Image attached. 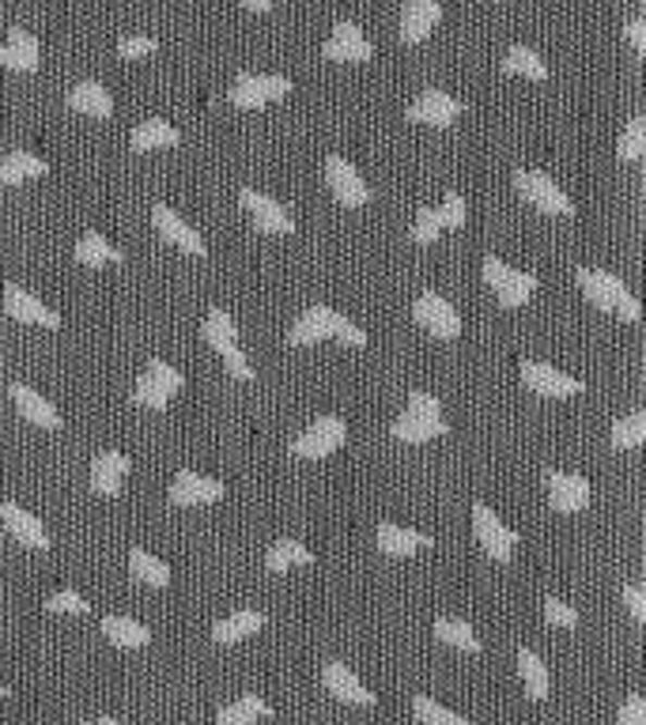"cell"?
<instances>
[{"instance_id": "f5cc1de1", "label": "cell", "mask_w": 646, "mask_h": 725, "mask_svg": "<svg viewBox=\"0 0 646 725\" xmlns=\"http://www.w3.org/2000/svg\"><path fill=\"white\" fill-rule=\"evenodd\" d=\"M273 4H276V0H243L246 12H269Z\"/></svg>"}, {"instance_id": "6da1fadb", "label": "cell", "mask_w": 646, "mask_h": 725, "mask_svg": "<svg viewBox=\"0 0 646 725\" xmlns=\"http://www.w3.org/2000/svg\"><path fill=\"white\" fill-rule=\"evenodd\" d=\"M345 340V345L352 348H363L367 345V333L359 329L356 322H348L345 314H337L333 307H325V302H318V307H310L307 314H299V322L291 325V333H287V345L295 348H307V345H318V340Z\"/></svg>"}, {"instance_id": "816d5d0a", "label": "cell", "mask_w": 646, "mask_h": 725, "mask_svg": "<svg viewBox=\"0 0 646 725\" xmlns=\"http://www.w3.org/2000/svg\"><path fill=\"white\" fill-rule=\"evenodd\" d=\"M628 42H632L635 53H646V20L628 23Z\"/></svg>"}, {"instance_id": "30bf717a", "label": "cell", "mask_w": 646, "mask_h": 725, "mask_svg": "<svg viewBox=\"0 0 646 725\" xmlns=\"http://www.w3.org/2000/svg\"><path fill=\"white\" fill-rule=\"evenodd\" d=\"M412 317H417L420 329H427L435 340H454L461 333V317L443 295L424 291L417 302H412Z\"/></svg>"}, {"instance_id": "d4e9b609", "label": "cell", "mask_w": 646, "mask_h": 725, "mask_svg": "<svg viewBox=\"0 0 646 725\" xmlns=\"http://www.w3.org/2000/svg\"><path fill=\"white\" fill-rule=\"evenodd\" d=\"M325 688H330L333 699L340 703H352V707H374V696L363 688V680L345 665V661H325Z\"/></svg>"}, {"instance_id": "f1b7e54d", "label": "cell", "mask_w": 646, "mask_h": 725, "mask_svg": "<svg viewBox=\"0 0 646 725\" xmlns=\"http://www.w3.org/2000/svg\"><path fill=\"white\" fill-rule=\"evenodd\" d=\"M129 145H133V151H159V148H174V145H182V133L174 129L171 122H163V117H148V122H140L137 129H133Z\"/></svg>"}, {"instance_id": "f907efd6", "label": "cell", "mask_w": 646, "mask_h": 725, "mask_svg": "<svg viewBox=\"0 0 646 725\" xmlns=\"http://www.w3.org/2000/svg\"><path fill=\"white\" fill-rule=\"evenodd\" d=\"M624 601H628V609H632L635 624H646V589L639 586V582H632V586L624 589Z\"/></svg>"}, {"instance_id": "681fc988", "label": "cell", "mask_w": 646, "mask_h": 725, "mask_svg": "<svg viewBox=\"0 0 646 725\" xmlns=\"http://www.w3.org/2000/svg\"><path fill=\"white\" fill-rule=\"evenodd\" d=\"M617 725H646V699L639 691H632L624 699V707L617 711Z\"/></svg>"}, {"instance_id": "f6af8a7d", "label": "cell", "mask_w": 646, "mask_h": 725, "mask_svg": "<svg viewBox=\"0 0 646 725\" xmlns=\"http://www.w3.org/2000/svg\"><path fill=\"white\" fill-rule=\"evenodd\" d=\"M159 50V42L156 38H148V35H129V38H122L117 42V58L122 61H140V58H148V53H156Z\"/></svg>"}, {"instance_id": "836d02e7", "label": "cell", "mask_w": 646, "mask_h": 725, "mask_svg": "<svg viewBox=\"0 0 646 725\" xmlns=\"http://www.w3.org/2000/svg\"><path fill=\"white\" fill-rule=\"evenodd\" d=\"M269 714H273V707H269L261 696H243V699H235V703H223L220 711H215V725H253L258 718H269Z\"/></svg>"}, {"instance_id": "603a6c76", "label": "cell", "mask_w": 646, "mask_h": 725, "mask_svg": "<svg viewBox=\"0 0 646 725\" xmlns=\"http://www.w3.org/2000/svg\"><path fill=\"white\" fill-rule=\"evenodd\" d=\"M129 468H133V461L125 458L122 450H102V453H95V461H91V491H95V496L114 499L117 491H122V484H125V476H129Z\"/></svg>"}, {"instance_id": "ffe728a7", "label": "cell", "mask_w": 646, "mask_h": 725, "mask_svg": "<svg viewBox=\"0 0 646 725\" xmlns=\"http://www.w3.org/2000/svg\"><path fill=\"white\" fill-rule=\"evenodd\" d=\"M12 404H15V412H20L27 424H35V427H42V432H58L61 427V412L53 409L50 401H46L38 389H30L27 382H12Z\"/></svg>"}, {"instance_id": "4fadbf2b", "label": "cell", "mask_w": 646, "mask_h": 725, "mask_svg": "<svg viewBox=\"0 0 646 725\" xmlns=\"http://www.w3.org/2000/svg\"><path fill=\"white\" fill-rule=\"evenodd\" d=\"M325 182H330L333 197H337L345 209H363V204L371 201V189H367L363 174H359L345 155L325 159Z\"/></svg>"}, {"instance_id": "2e32d148", "label": "cell", "mask_w": 646, "mask_h": 725, "mask_svg": "<svg viewBox=\"0 0 646 725\" xmlns=\"http://www.w3.org/2000/svg\"><path fill=\"white\" fill-rule=\"evenodd\" d=\"M405 117L417 122V125H435V129H446V125H454L461 117V102L454 99V95L438 91V87H427V91H420V99L405 110Z\"/></svg>"}, {"instance_id": "277c9868", "label": "cell", "mask_w": 646, "mask_h": 725, "mask_svg": "<svg viewBox=\"0 0 646 725\" xmlns=\"http://www.w3.org/2000/svg\"><path fill=\"white\" fill-rule=\"evenodd\" d=\"M484 284L499 295V307L514 310L522 302H530V295L537 291V273H525V268H510L507 261H499L496 253L484 258Z\"/></svg>"}, {"instance_id": "11a10c76", "label": "cell", "mask_w": 646, "mask_h": 725, "mask_svg": "<svg viewBox=\"0 0 646 725\" xmlns=\"http://www.w3.org/2000/svg\"><path fill=\"white\" fill-rule=\"evenodd\" d=\"M4 699H8V688H4V684H0V707H4Z\"/></svg>"}, {"instance_id": "5b68a950", "label": "cell", "mask_w": 646, "mask_h": 725, "mask_svg": "<svg viewBox=\"0 0 646 725\" xmlns=\"http://www.w3.org/2000/svg\"><path fill=\"white\" fill-rule=\"evenodd\" d=\"M514 189L525 204H533V209L545 212V216H574V201L545 171H518Z\"/></svg>"}, {"instance_id": "d6986e66", "label": "cell", "mask_w": 646, "mask_h": 725, "mask_svg": "<svg viewBox=\"0 0 646 725\" xmlns=\"http://www.w3.org/2000/svg\"><path fill=\"white\" fill-rule=\"evenodd\" d=\"M325 61H337V65H345V61H371L374 58V46L367 42V35L356 27L352 20H340L337 27H333L330 42H325Z\"/></svg>"}, {"instance_id": "5bb4252c", "label": "cell", "mask_w": 646, "mask_h": 725, "mask_svg": "<svg viewBox=\"0 0 646 725\" xmlns=\"http://www.w3.org/2000/svg\"><path fill=\"white\" fill-rule=\"evenodd\" d=\"M4 314L20 325H42V329H61V314L46 307L38 295H30L20 284H8L4 288Z\"/></svg>"}, {"instance_id": "3957f363", "label": "cell", "mask_w": 646, "mask_h": 725, "mask_svg": "<svg viewBox=\"0 0 646 725\" xmlns=\"http://www.w3.org/2000/svg\"><path fill=\"white\" fill-rule=\"evenodd\" d=\"M574 280H579V288L586 291V299L594 302L597 310H609V314H620L624 322H639L643 310H639V299L632 295L624 280H620L617 273H605V268H586L582 265L579 273H574Z\"/></svg>"}, {"instance_id": "ac0fdd59", "label": "cell", "mask_w": 646, "mask_h": 725, "mask_svg": "<svg viewBox=\"0 0 646 725\" xmlns=\"http://www.w3.org/2000/svg\"><path fill=\"white\" fill-rule=\"evenodd\" d=\"M151 223H156V230L163 235V242H174L182 253H194V258H204V253H209L204 238L197 235V230L189 227V223L182 220L178 212L166 209V204H156V209H151Z\"/></svg>"}, {"instance_id": "44dd1931", "label": "cell", "mask_w": 646, "mask_h": 725, "mask_svg": "<svg viewBox=\"0 0 646 725\" xmlns=\"http://www.w3.org/2000/svg\"><path fill=\"white\" fill-rule=\"evenodd\" d=\"M38 58H42V46H38V38L23 27H12V35L0 42V68H12V73H38V65H42Z\"/></svg>"}, {"instance_id": "ba28073f", "label": "cell", "mask_w": 646, "mask_h": 725, "mask_svg": "<svg viewBox=\"0 0 646 725\" xmlns=\"http://www.w3.org/2000/svg\"><path fill=\"white\" fill-rule=\"evenodd\" d=\"M345 420L340 416H318L314 424L307 427L299 438L291 442V453L302 461H318V458H330V453H337L340 446H345Z\"/></svg>"}, {"instance_id": "4dcf8cb0", "label": "cell", "mask_w": 646, "mask_h": 725, "mask_svg": "<svg viewBox=\"0 0 646 725\" xmlns=\"http://www.w3.org/2000/svg\"><path fill=\"white\" fill-rule=\"evenodd\" d=\"M46 171H50V166H46V159H38L35 151H8V155L0 159V182H4V186L42 178Z\"/></svg>"}, {"instance_id": "7bdbcfd3", "label": "cell", "mask_w": 646, "mask_h": 725, "mask_svg": "<svg viewBox=\"0 0 646 725\" xmlns=\"http://www.w3.org/2000/svg\"><path fill=\"white\" fill-rule=\"evenodd\" d=\"M438 235H443V220H438V209H420L417 223H412V242L431 246Z\"/></svg>"}, {"instance_id": "ab89813d", "label": "cell", "mask_w": 646, "mask_h": 725, "mask_svg": "<svg viewBox=\"0 0 646 725\" xmlns=\"http://www.w3.org/2000/svg\"><path fill=\"white\" fill-rule=\"evenodd\" d=\"M609 442H612V450H639L646 442V412H632V416L617 420Z\"/></svg>"}, {"instance_id": "d590c367", "label": "cell", "mask_w": 646, "mask_h": 725, "mask_svg": "<svg viewBox=\"0 0 646 725\" xmlns=\"http://www.w3.org/2000/svg\"><path fill=\"white\" fill-rule=\"evenodd\" d=\"M204 340H209V348H215V352H227V348L238 345V329H235V317L227 314L223 307H212L209 314H204V325H201Z\"/></svg>"}, {"instance_id": "db71d44e", "label": "cell", "mask_w": 646, "mask_h": 725, "mask_svg": "<svg viewBox=\"0 0 646 725\" xmlns=\"http://www.w3.org/2000/svg\"><path fill=\"white\" fill-rule=\"evenodd\" d=\"M84 725H125L122 718H91V722H84Z\"/></svg>"}, {"instance_id": "52a82bcc", "label": "cell", "mask_w": 646, "mask_h": 725, "mask_svg": "<svg viewBox=\"0 0 646 725\" xmlns=\"http://www.w3.org/2000/svg\"><path fill=\"white\" fill-rule=\"evenodd\" d=\"M291 91V79L273 76V73H238L235 84H231L227 99L235 102L238 110H261L269 102H281L284 95Z\"/></svg>"}, {"instance_id": "9c48e42d", "label": "cell", "mask_w": 646, "mask_h": 725, "mask_svg": "<svg viewBox=\"0 0 646 725\" xmlns=\"http://www.w3.org/2000/svg\"><path fill=\"white\" fill-rule=\"evenodd\" d=\"M473 533H476V540H481V548L496 563H507L510 555H514L518 533L510 529V525L502 522V517L492 507H484V503L473 507Z\"/></svg>"}, {"instance_id": "bcb514c9", "label": "cell", "mask_w": 646, "mask_h": 725, "mask_svg": "<svg viewBox=\"0 0 646 725\" xmlns=\"http://www.w3.org/2000/svg\"><path fill=\"white\" fill-rule=\"evenodd\" d=\"M545 620L552 627H579V612L571 609L568 601H560V597H545Z\"/></svg>"}, {"instance_id": "4316f807", "label": "cell", "mask_w": 646, "mask_h": 725, "mask_svg": "<svg viewBox=\"0 0 646 725\" xmlns=\"http://www.w3.org/2000/svg\"><path fill=\"white\" fill-rule=\"evenodd\" d=\"M378 552L386 555H397V560H405V555H417L420 548H431L435 545V537H427V533H417V529H405V525L397 522H382L378 525Z\"/></svg>"}, {"instance_id": "7c38bea8", "label": "cell", "mask_w": 646, "mask_h": 725, "mask_svg": "<svg viewBox=\"0 0 646 725\" xmlns=\"http://www.w3.org/2000/svg\"><path fill=\"white\" fill-rule=\"evenodd\" d=\"M545 488H548V507H552L556 514H579V510L589 507V496H594L586 476L563 473V468H548Z\"/></svg>"}, {"instance_id": "f546056e", "label": "cell", "mask_w": 646, "mask_h": 725, "mask_svg": "<svg viewBox=\"0 0 646 725\" xmlns=\"http://www.w3.org/2000/svg\"><path fill=\"white\" fill-rule=\"evenodd\" d=\"M72 258L87 268H102V265H117V261H125V253L117 250L114 242H107L99 230H87V235L76 242V250H72Z\"/></svg>"}, {"instance_id": "8fae6325", "label": "cell", "mask_w": 646, "mask_h": 725, "mask_svg": "<svg viewBox=\"0 0 646 725\" xmlns=\"http://www.w3.org/2000/svg\"><path fill=\"white\" fill-rule=\"evenodd\" d=\"M238 201H243L246 216L253 220V227H258L261 235H291L295 230L291 212H287L281 201H273L269 193H258V189L246 186L243 193H238Z\"/></svg>"}, {"instance_id": "8992f818", "label": "cell", "mask_w": 646, "mask_h": 725, "mask_svg": "<svg viewBox=\"0 0 646 725\" xmlns=\"http://www.w3.org/2000/svg\"><path fill=\"white\" fill-rule=\"evenodd\" d=\"M182 382L186 378H182L178 366H171L166 360H151L137 378V386H133V404H140V409H166L171 397L182 393Z\"/></svg>"}, {"instance_id": "cb8c5ba5", "label": "cell", "mask_w": 646, "mask_h": 725, "mask_svg": "<svg viewBox=\"0 0 646 725\" xmlns=\"http://www.w3.org/2000/svg\"><path fill=\"white\" fill-rule=\"evenodd\" d=\"M0 522H4V529L12 533L23 548H35V552H46V548H50V533H46L42 522H38L35 514H27L23 507L0 503Z\"/></svg>"}, {"instance_id": "83f0119b", "label": "cell", "mask_w": 646, "mask_h": 725, "mask_svg": "<svg viewBox=\"0 0 646 725\" xmlns=\"http://www.w3.org/2000/svg\"><path fill=\"white\" fill-rule=\"evenodd\" d=\"M261 627H265V616H261L258 609H243V612L223 616L220 624L212 627V639L220 642V647H231V642H243L250 639V635H258Z\"/></svg>"}, {"instance_id": "60d3db41", "label": "cell", "mask_w": 646, "mask_h": 725, "mask_svg": "<svg viewBox=\"0 0 646 725\" xmlns=\"http://www.w3.org/2000/svg\"><path fill=\"white\" fill-rule=\"evenodd\" d=\"M412 714L420 718V725H473L469 718L454 714L450 707H443L438 699H431V696H417V699H412Z\"/></svg>"}, {"instance_id": "c3c4849f", "label": "cell", "mask_w": 646, "mask_h": 725, "mask_svg": "<svg viewBox=\"0 0 646 725\" xmlns=\"http://www.w3.org/2000/svg\"><path fill=\"white\" fill-rule=\"evenodd\" d=\"M220 360H223V371H227L231 378H238V382H250V378H253V363L246 360V352H243L238 345L227 348V352H223Z\"/></svg>"}, {"instance_id": "1f68e13d", "label": "cell", "mask_w": 646, "mask_h": 725, "mask_svg": "<svg viewBox=\"0 0 646 725\" xmlns=\"http://www.w3.org/2000/svg\"><path fill=\"white\" fill-rule=\"evenodd\" d=\"M102 635L122 650H140L151 642V632L133 616H107L102 620Z\"/></svg>"}, {"instance_id": "7a4b0ae2", "label": "cell", "mask_w": 646, "mask_h": 725, "mask_svg": "<svg viewBox=\"0 0 646 725\" xmlns=\"http://www.w3.org/2000/svg\"><path fill=\"white\" fill-rule=\"evenodd\" d=\"M389 432H394V438H401V442L420 446V442H431V438H443L450 432V424H446L443 404H438L435 393L412 389L409 401H405V412L397 416V424L389 427Z\"/></svg>"}, {"instance_id": "9a60e30c", "label": "cell", "mask_w": 646, "mask_h": 725, "mask_svg": "<svg viewBox=\"0 0 646 725\" xmlns=\"http://www.w3.org/2000/svg\"><path fill=\"white\" fill-rule=\"evenodd\" d=\"M518 374H522L525 389H533V393H541V397H574V393H582V382L571 378V374H563V371H556L552 363L522 360Z\"/></svg>"}, {"instance_id": "f35d334b", "label": "cell", "mask_w": 646, "mask_h": 725, "mask_svg": "<svg viewBox=\"0 0 646 725\" xmlns=\"http://www.w3.org/2000/svg\"><path fill=\"white\" fill-rule=\"evenodd\" d=\"M502 73L525 76V79H548V65L541 61L537 50H530V46H510L507 58H502Z\"/></svg>"}, {"instance_id": "e575fe53", "label": "cell", "mask_w": 646, "mask_h": 725, "mask_svg": "<svg viewBox=\"0 0 646 725\" xmlns=\"http://www.w3.org/2000/svg\"><path fill=\"white\" fill-rule=\"evenodd\" d=\"M518 673H522V684H525V696L530 699H548V688H552V676H548L545 661L537 658L533 650H518Z\"/></svg>"}, {"instance_id": "8d00e7d4", "label": "cell", "mask_w": 646, "mask_h": 725, "mask_svg": "<svg viewBox=\"0 0 646 725\" xmlns=\"http://www.w3.org/2000/svg\"><path fill=\"white\" fill-rule=\"evenodd\" d=\"M435 639L446 642V647H454V650L481 653V639H476V632L458 616H438L435 620Z\"/></svg>"}, {"instance_id": "b9f144b4", "label": "cell", "mask_w": 646, "mask_h": 725, "mask_svg": "<svg viewBox=\"0 0 646 725\" xmlns=\"http://www.w3.org/2000/svg\"><path fill=\"white\" fill-rule=\"evenodd\" d=\"M643 155H646V117L635 114L617 145V159H624V163H639Z\"/></svg>"}, {"instance_id": "7402d4cb", "label": "cell", "mask_w": 646, "mask_h": 725, "mask_svg": "<svg viewBox=\"0 0 646 725\" xmlns=\"http://www.w3.org/2000/svg\"><path fill=\"white\" fill-rule=\"evenodd\" d=\"M443 20V4L438 0H405L401 12V42L405 46H420L431 38V30Z\"/></svg>"}, {"instance_id": "d6a6232c", "label": "cell", "mask_w": 646, "mask_h": 725, "mask_svg": "<svg viewBox=\"0 0 646 725\" xmlns=\"http://www.w3.org/2000/svg\"><path fill=\"white\" fill-rule=\"evenodd\" d=\"M310 563H314V552H310L307 545H299V540H291V537L276 540L265 555V567L273 571V575H287L291 567H310Z\"/></svg>"}, {"instance_id": "ee69618b", "label": "cell", "mask_w": 646, "mask_h": 725, "mask_svg": "<svg viewBox=\"0 0 646 725\" xmlns=\"http://www.w3.org/2000/svg\"><path fill=\"white\" fill-rule=\"evenodd\" d=\"M465 197L461 193H446V201L438 204V220H443V230H458L465 227Z\"/></svg>"}, {"instance_id": "484cf974", "label": "cell", "mask_w": 646, "mask_h": 725, "mask_svg": "<svg viewBox=\"0 0 646 725\" xmlns=\"http://www.w3.org/2000/svg\"><path fill=\"white\" fill-rule=\"evenodd\" d=\"M69 110L84 117H95V122H107L114 114V95L99 84V79H79L76 87L69 91Z\"/></svg>"}, {"instance_id": "e0dca14e", "label": "cell", "mask_w": 646, "mask_h": 725, "mask_svg": "<svg viewBox=\"0 0 646 725\" xmlns=\"http://www.w3.org/2000/svg\"><path fill=\"white\" fill-rule=\"evenodd\" d=\"M171 503L174 507H209V503H220L223 499V484L212 480V476H201L194 473V468H182L178 476L171 480Z\"/></svg>"}, {"instance_id": "7dc6e473", "label": "cell", "mask_w": 646, "mask_h": 725, "mask_svg": "<svg viewBox=\"0 0 646 725\" xmlns=\"http://www.w3.org/2000/svg\"><path fill=\"white\" fill-rule=\"evenodd\" d=\"M42 609L46 612H76V616H84V612H91V604H87L76 589H61V593H53Z\"/></svg>"}, {"instance_id": "74e56055", "label": "cell", "mask_w": 646, "mask_h": 725, "mask_svg": "<svg viewBox=\"0 0 646 725\" xmlns=\"http://www.w3.org/2000/svg\"><path fill=\"white\" fill-rule=\"evenodd\" d=\"M129 571H133V578L144 582V586H151V589H163L166 582H171V567H166L159 555H151L148 548H133Z\"/></svg>"}]
</instances>
